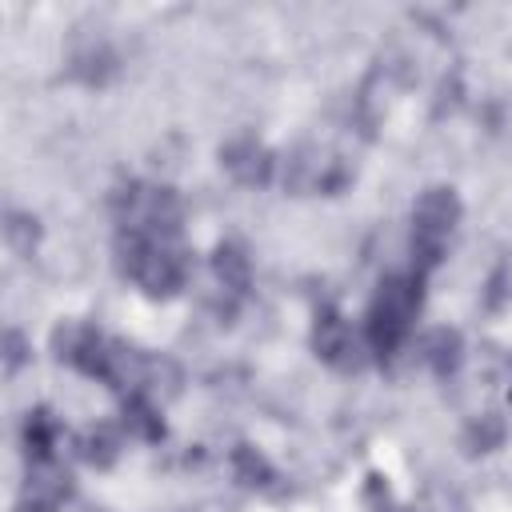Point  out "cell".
I'll use <instances>...</instances> for the list:
<instances>
[{
	"label": "cell",
	"instance_id": "12",
	"mask_svg": "<svg viewBox=\"0 0 512 512\" xmlns=\"http://www.w3.org/2000/svg\"><path fill=\"white\" fill-rule=\"evenodd\" d=\"M76 452H80V460L92 464V468H112V464L120 460V452H124V428L100 420V424H92V428L76 440Z\"/></svg>",
	"mask_w": 512,
	"mask_h": 512
},
{
	"label": "cell",
	"instance_id": "18",
	"mask_svg": "<svg viewBox=\"0 0 512 512\" xmlns=\"http://www.w3.org/2000/svg\"><path fill=\"white\" fill-rule=\"evenodd\" d=\"M16 512H60V504H52V500H44V496H36V492H20Z\"/></svg>",
	"mask_w": 512,
	"mask_h": 512
},
{
	"label": "cell",
	"instance_id": "5",
	"mask_svg": "<svg viewBox=\"0 0 512 512\" xmlns=\"http://www.w3.org/2000/svg\"><path fill=\"white\" fill-rule=\"evenodd\" d=\"M312 352H316L328 368H336V372H360V368H368V360H372V348H368L364 332H356V328H352L340 312H332V308L316 312V324H312Z\"/></svg>",
	"mask_w": 512,
	"mask_h": 512
},
{
	"label": "cell",
	"instance_id": "4",
	"mask_svg": "<svg viewBox=\"0 0 512 512\" xmlns=\"http://www.w3.org/2000/svg\"><path fill=\"white\" fill-rule=\"evenodd\" d=\"M112 212L120 224L116 232H140L152 240H180V228H184V200L168 184L128 180L112 196Z\"/></svg>",
	"mask_w": 512,
	"mask_h": 512
},
{
	"label": "cell",
	"instance_id": "9",
	"mask_svg": "<svg viewBox=\"0 0 512 512\" xmlns=\"http://www.w3.org/2000/svg\"><path fill=\"white\" fill-rule=\"evenodd\" d=\"M212 272H216V284L228 292V296H244L252 288V256L240 240H220L212 248Z\"/></svg>",
	"mask_w": 512,
	"mask_h": 512
},
{
	"label": "cell",
	"instance_id": "8",
	"mask_svg": "<svg viewBox=\"0 0 512 512\" xmlns=\"http://www.w3.org/2000/svg\"><path fill=\"white\" fill-rule=\"evenodd\" d=\"M60 436H64V424H60V416H56L52 408H44V404H40V408H28L24 428H20V444H24L28 464H48V460H56Z\"/></svg>",
	"mask_w": 512,
	"mask_h": 512
},
{
	"label": "cell",
	"instance_id": "1",
	"mask_svg": "<svg viewBox=\"0 0 512 512\" xmlns=\"http://www.w3.org/2000/svg\"><path fill=\"white\" fill-rule=\"evenodd\" d=\"M424 308V276L416 272H388L364 312V340L376 360H388L404 348L416 316Z\"/></svg>",
	"mask_w": 512,
	"mask_h": 512
},
{
	"label": "cell",
	"instance_id": "16",
	"mask_svg": "<svg viewBox=\"0 0 512 512\" xmlns=\"http://www.w3.org/2000/svg\"><path fill=\"white\" fill-rule=\"evenodd\" d=\"M4 240H8L12 252L32 256L36 244H40V220H36L32 212H8V220H4Z\"/></svg>",
	"mask_w": 512,
	"mask_h": 512
},
{
	"label": "cell",
	"instance_id": "10",
	"mask_svg": "<svg viewBox=\"0 0 512 512\" xmlns=\"http://www.w3.org/2000/svg\"><path fill=\"white\" fill-rule=\"evenodd\" d=\"M120 428L124 436L132 440H144V444H160L164 440V416H160V404L144 392H128L120 400Z\"/></svg>",
	"mask_w": 512,
	"mask_h": 512
},
{
	"label": "cell",
	"instance_id": "13",
	"mask_svg": "<svg viewBox=\"0 0 512 512\" xmlns=\"http://www.w3.org/2000/svg\"><path fill=\"white\" fill-rule=\"evenodd\" d=\"M504 440H508V420L500 412H480L464 428V452L468 456H488V452L504 448Z\"/></svg>",
	"mask_w": 512,
	"mask_h": 512
},
{
	"label": "cell",
	"instance_id": "17",
	"mask_svg": "<svg viewBox=\"0 0 512 512\" xmlns=\"http://www.w3.org/2000/svg\"><path fill=\"white\" fill-rule=\"evenodd\" d=\"M28 356H32V348H28L24 332H20V328H8V332H4V372L16 376V372L28 364Z\"/></svg>",
	"mask_w": 512,
	"mask_h": 512
},
{
	"label": "cell",
	"instance_id": "6",
	"mask_svg": "<svg viewBox=\"0 0 512 512\" xmlns=\"http://www.w3.org/2000/svg\"><path fill=\"white\" fill-rule=\"evenodd\" d=\"M108 344H112V340H108L96 324L76 320V316L60 320V324L52 328V356H56L60 364H68V368H76V372L92 376V380H100V376H104Z\"/></svg>",
	"mask_w": 512,
	"mask_h": 512
},
{
	"label": "cell",
	"instance_id": "7",
	"mask_svg": "<svg viewBox=\"0 0 512 512\" xmlns=\"http://www.w3.org/2000/svg\"><path fill=\"white\" fill-rule=\"evenodd\" d=\"M276 164H280L276 152H272L264 140H256L252 132H240V136H232V140L220 144V168H224L236 184H244V188H264V184H272Z\"/></svg>",
	"mask_w": 512,
	"mask_h": 512
},
{
	"label": "cell",
	"instance_id": "11",
	"mask_svg": "<svg viewBox=\"0 0 512 512\" xmlns=\"http://www.w3.org/2000/svg\"><path fill=\"white\" fill-rule=\"evenodd\" d=\"M420 360H424L436 376H456V368L464 364V336H460L456 328H448V324L424 332V340H420Z\"/></svg>",
	"mask_w": 512,
	"mask_h": 512
},
{
	"label": "cell",
	"instance_id": "2",
	"mask_svg": "<svg viewBox=\"0 0 512 512\" xmlns=\"http://www.w3.org/2000/svg\"><path fill=\"white\" fill-rule=\"evenodd\" d=\"M116 264L152 300H172L192 272V256L180 240H152L140 232H116Z\"/></svg>",
	"mask_w": 512,
	"mask_h": 512
},
{
	"label": "cell",
	"instance_id": "3",
	"mask_svg": "<svg viewBox=\"0 0 512 512\" xmlns=\"http://www.w3.org/2000/svg\"><path fill=\"white\" fill-rule=\"evenodd\" d=\"M464 216V204H460V192L452 184H428L416 204H412V272L416 276H428L444 252H448V236L456 232Z\"/></svg>",
	"mask_w": 512,
	"mask_h": 512
},
{
	"label": "cell",
	"instance_id": "15",
	"mask_svg": "<svg viewBox=\"0 0 512 512\" xmlns=\"http://www.w3.org/2000/svg\"><path fill=\"white\" fill-rule=\"evenodd\" d=\"M232 472H236V480L248 484V488H272V484H276V468H272L268 456H264L260 448H252V444H236V448H232Z\"/></svg>",
	"mask_w": 512,
	"mask_h": 512
},
{
	"label": "cell",
	"instance_id": "14",
	"mask_svg": "<svg viewBox=\"0 0 512 512\" xmlns=\"http://www.w3.org/2000/svg\"><path fill=\"white\" fill-rule=\"evenodd\" d=\"M112 72H116V52L108 44H92V48L76 52L72 64H68V76L80 80V84H92V88H100Z\"/></svg>",
	"mask_w": 512,
	"mask_h": 512
}]
</instances>
